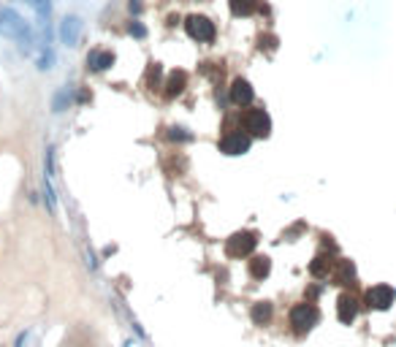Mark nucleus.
<instances>
[{"instance_id":"4","label":"nucleus","mask_w":396,"mask_h":347,"mask_svg":"<svg viewBox=\"0 0 396 347\" xmlns=\"http://www.w3.org/2000/svg\"><path fill=\"white\" fill-rule=\"evenodd\" d=\"M321 320V312H318V306L309 304V301H304V304H296L291 309V325L298 331V334H304V331H309L315 323Z\"/></svg>"},{"instance_id":"9","label":"nucleus","mask_w":396,"mask_h":347,"mask_svg":"<svg viewBox=\"0 0 396 347\" xmlns=\"http://www.w3.org/2000/svg\"><path fill=\"white\" fill-rule=\"evenodd\" d=\"M252 87H250V82L247 79H233V84H231V100L236 103V106H247L252 100Z\"/></svg>"},{"instance_id":"20","label":"nucleus","mask_w":396,"mask_h":347,"mask_svg":"<svg viewBox=\"0 0 396 347\" xmlns=\"http://www.w3.org/2000/svg\"><path fill=\"white\" fill-rule=\"evenodd\" d=\"M71 100V95H68V90H60L57 93V98H54V112H63L65 109V103Z\"/></svg>"},{"instance_id":"13","label":"nucleus","mask_w":396,"mask_h":347,"mask_svg":"<svg viewBox=\"0 0 396 347\" xmlns=\"http://www.w3.org/2000/svg\"><path fill=\"white\" fill-rule=\"evenodd\" d=\"M231 3V14L233 17H252V14L261 8L258 0H228Z\"/></svg>"},{"instance_id":"17","label":"nucleus","mask_w":396,"mask_h":347,"mask_svg":"<svg viewBox=\"0 0 396 347\" xmlns=\"http://www.w3.org/2000/svg\"><path fill=\"white\" fill-rule=\"evenodd\" d=\"M252 320H255L258 325H266L269 320H272V304L261 301V304H255V306H252Z\"/></svg>"},{"instance_id":"14","label":"nucleus","mask_w":396,"mask_h":347,"mask_svg":"<svg viewBox=\"0 0 396 347\" xmlns=\"http://www.w3.org/2000/svg\"><path fill=\"white\" fill-rule=\"evenodd\" d=\"M334 269V258L331 255H318V258L312 260V266H309V271H312V277H328Z\"/></svg>"},{"instance_id":"10","label":"nucleus","mask_w":396,"mask_h":347,"mask_svg":"<svg viewBox=\"0 0 396 347\" xmlns=\"http://www.w3.org/2000/svg\"><path fill=\"white\" fill-rule=\"evenodd\" d=\"M111 65H114V54L106 49H93L87 54V68H93V71H106Z\"/></svg>"},{"instance_id":"12","label":"nucleus","mask_w":396,"mask_h":347,"mask_svg":"<svg viewBox=\"0 0 396 347\" xmlns=\"http://www.w3.org/2000/svg\"><path fill=\"white\" fill-rule=\"evenodd\" d=\"M355 299L353 296H339V301H337V315H339V320L342 323H350V320L355 318Z\"/></svg>"},{"instance_id":"2","label":"nucleus","mask_w":396,"mask_h":347,"mask_svg":"<svg viewBox=\"0 0 396 347\" xmlns=\"http://www.w3.org/2000/svg\"><path fill=\"white\" fill-rule=\"evenodd\" d=\"M239 122L245 125V130L252 139H266V136L272 133V117H269L263 109H247L239 117Z\"/></svg>"},{"instance_id":"5","label":"nucleus","mask_w":396,"mask_h":347,"mask_svg":"<svg viewBox=\"0 0 396 347\" xmlns=\"http://www.w3.org/2000/svg\"><path fill=\"white\" fill-rule=\"evenodd\" d=\"M252 144V136L247 130H228L220 139V152L225 155H245Z\"/></svg>"},{"instance_id":"22","label":"nucleus","mask_w":396,"mask_h":347,"mask_svg":"<svg viewBox=\"0 0 396 347\" xmlns=\"http://www.w3.org/2000/svg\"><path fill=\"white\" fill-rule=\"evenodd\" d=\"M266 46V49H277V38L274 36H261V49Z\"/></svg>"},{"instance_id":"19","label":"nucleus","mask_w":396,"mask_h":347,"mask_svg":"<svg viewBox=\"0 0 396 347\" xmlns=\"http://www.w3.org/2000/svg\"><path fill=\"white\" fill-rule=\"evenodd\" d=\"M169 139H171V141H190L193 136L187 133L185 128H171V130H169Z\"/></svg>"},{"instance_id":"23","label":"nucleus","mask_w":396,"mask_h":347,"mask_svg":"<svg viewBox=\"0 0 396 347\" xmlns=\"http://www.w3.org/2000/svg\"><path fill=\"white\" fill-rule=\"evenodd\" d=\"M130 14H141V3H139V0H130Z\"/></svg>"},{"instance_id":"16","label":"nucleus","mask_w":396,"mask_h":347,"mask_svg":"<svg viewBox=\"0 0 396 347\" xmlns=\"http://www.w3.org/2000/svg\"><path fill=\"white\" fill-rule=\"evenodd\" d=\"M269 269H272V263H269L266 255H255L250 260V277H255V279H263L269 274Z\"/></svg>"},{"instance_id":"7","label":"nucleus","mask_w":396,"mask_h":347,"mask_svg":"<svg viewBox=\"0 0 396 347\" xmlns=\"http://www.w3.org/2000/svg\"><path fill=\"white\" fill-rule=\"evenodd\" d=\"M394 296H396L394 288H388V285H374V288L367 290V301L374 309H388L394 304Z\"/></svg>"},{"instance_id":"15","label":"nucleus","mask_w":396,"mask_h":347,"mask_svg":"<svg viewBox=\"0 0 396 347\" xmlns=\"http://www.w3.org/2000/svg\"><path fill=\"white\" fill-rule=\"evenodd\" d=\"M353 277H355L353 263H350V260H339V263H337V271H334V282H337V285H347Z\"/></svg>"},{"instance_id":"11","label":"nucleus","mask_w":396,"mask_h":347,"mask_svg":"<svg viewBox=\"0 0 396 347\" xmlns=\"http://www.w3.org/2000/svg\"><path fill=\"white\" fill-rule=\"evenodd\" d=\"M187 87V73L185 71H171L169 73V82H166V98H176L182 95Z\"/></svg>"},{"instance_id":"8","label":"nucleus","mask_w":396,"mask_h":347,"mask_svg":"<svg viewBox=\"0 0 396 347\" xmlns=\"http://www.w3.org/2000/svg\"><path fill=\"white\" fill-rule=\"evenodd\" d=\"M79 33H82V19H79V17H65L63 24H60V38H63V44L76 46Z\"/></svg>"},{"instance_id":"18","label":"nucleus","mask_w":396,"mask_h":347,"mask_svg":"<svg viewBox=\"0 0 396 347\" xmlns=\"http://www.w3.org/2000/svg\"><path fill=\"white\" fill-rule=\"evenodd\" d=\"M147 84H149V90L160 87V65L157 63L149 65V71H147Z\"/></svg>"},{"instance_id":"1","label":"nucleus","mask_w":396,"mask_h":347,"mask_svg":"<svg viewBox=\"0 0 396 347\" xmlns=\"http://www.w3.org/2000/svg\"><path fill=\"white\" fill-rule=\"evenodd\" d=\"M0 33L3 36H8V38H17V41H22V46H27L30 44V27H27V22H25L19 14H14L11 8H3L0 11Z\"/></svg>"},{"instance_id":"3","label":"nucleus","mask_w":396,"mask_h":347,"mask_svg":"<svg viewBox=\"0 0 396 347\" xmlns=\"http://www.w3.org/2000/svg\"><path fill=\"white\" fill-rule=\"evenodd\" d=\"M185 30H187V36L198 44H212L217 36L215 22H209L206 17H198V14H193V17L185 19Z\"/></svg>"},{"instance_id":"6","label":"nucleus","mask_w":396,"mask_h":347,"mask_svg":"<svg viewBox=\"0 0 396 347\" xmlns=\"http://www.w3.org/2000/svg\"><path fill=\"white\" fill-rule=\"evenodd\" d=\"M228 255L231 258H242V255H250L252 250H255V236L250 233V231H242V233H233L231 239H228Z\"/></svg>"},{"instance_id":"21","label":"nucleus","mask_w":396,"mask_h":347,"mask_svg":"<svg viewBox=\"0 0 396 347\" xmlns=\"http://www.w3.org/2000/svg\"><path fill=\"white\" fill-rule=\"evenodd\" d=\"M128 30H130V36H133V38H147V27H144L141 22H136V19L130 22Z\"/></svg>"}]
</instances>
